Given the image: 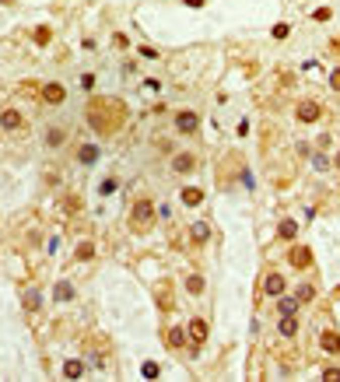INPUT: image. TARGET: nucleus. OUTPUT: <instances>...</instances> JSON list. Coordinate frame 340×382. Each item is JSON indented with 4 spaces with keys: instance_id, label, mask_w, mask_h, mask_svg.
Returning <instances> with one entry per match:
<instances>
[{
    "instance_id": "obj_5",
    "label": "nucleus",
    "mask_w": 340,
    "mask_h": 382,
    "mask_svg": "<svg viewBox=\"0 0 340 382\" xmlns=\"http://www.w3.org/2000/svg\"><path fill=\"white\" fill-rule=\"evenodd\" d=\"M288 260H291L295 270H305V267H312V249H309V245H295V249L288 252Z\"/></svg>"
},
{
    "instance_id": "obj_29",
    "label": "nucleus",
    "mask_w": 340,
    "mask_h": 382,
    "mask_svg": "<svg viewBox=\"0 0 340 382\" xmlns=\"http://www.w3.org/2000/svg\"><path fill=\"white\" fill-rule=\"evenodd\" d=\"M39 302H42L39 291H28V295H25V305H28V308H39Z\"/></svg>"
},
{
    "instance_id": "obj_27",
    "label": "nucleus",
    "mask_w": 340,
    "mask_h": 382,
    "mask_svg": "<svg viewBox=\"0 0 340 382\" xmlns=\"http://www.w3.org/2000/svg\"><path fill=\"white\" fill-rule=\"evenodd\" d=\"M288 35H291V25H288V21L273 25V39H288Z\"/></svg>"
},
{
    "instance_id": "obj_3",
    "label": "nucleus",
    "mask_w": 340,
    "mask_h": 382,
    "mask_svg": "<svg viewBox=\"0 0 340 382\" xmlns=\"http://www.w3.org/2000/svg\"><path fill=\"white\" fill-rule=\"evenodd\" d=\"M176 130H179V134H197V130H200V116L190 112V109L176 112Z\"/></svg>"
},
{
    "instance_id": "obj_13",
    "label": "nucleus",
    "mask_w": 340,
    "mask_h": 382,
    "mask_svg": "<svg viewBox=\"0 0 340 382\" xmlns=\"http://www.w3.org/2000/svg\"><path fill=\"white\" fill-rule=\"evenodd\" d=\"M186 340H190V337H186V330H179V326H172V330L165 333V344H168V347H183Z\"/></svg>"
},
{
    "instance_id": "obj_25",
    "label": "nucleus",
    "mask_w": 340,
    "mask_h": 382,
    "mask_svg": "<svg viewBox=\"0 0 340 382\" xmlns=\"http://www.w3.org/2000/svg\"><path fill=\"white\" fill-rule=\"evenodd\" d=\"M158 372H161V368H158L154 361H144V365H140V375H144V379H158Z\"/></svg>"
},
{
    "instance_id": "obj_26",
    "label": "nucleus",
    "mask_w": 340,
    "mask_h": 382,
    "mask_svg": "<svg viewBox=\"0 0 340 382\" xmlns=\"http://www.w3.org/2000/svg\"><path fill=\"white\" fill-rule=\"evenodd\" d=\"M49 39H53V32H49L46 25H42V28H35V46H46Z\"/></svg>"
},
{
    "instance_id": "obj_11",
    "label": "nucleus",
    "mask_w": 340,
    "mask_h": 382,
    "mask_svg": "<svg viewBox=\"0 0 340 382\" xmlns=\"http://www.w3.org/2000/svg\"><path fill=\"white\" fill-rule=\"evenodd\" d=\"M193 165H197L193 154H176V158H172V168H176V172H193Z\"/></svg>"
},
{
    "instance_id": "obj_22",
    "label": "nucleus",
    "mask_w": 340,
    "mask_h": 382,
    "mask_svg": "<svg viewBox=\"0 0 340 382\" xmlns=\"http://www.w3.org/2000/svg\"><path fill=\"white\" fill-rule=\"evenodd\" d=\"M64 141H67V134H64V130H56V126H53V130L46 134V144H49V148H60Z\"/></svg>"
},
{
    "instance_id": "obj_36",
    "label": "nucleus",
    "mask_w": 340,
    "mask_h": 382,
    "mask_svg": "<svg viewBox=\"0 0 340 382\" xmlns=\"http://www.w3.org/2000/svg\"><path fill=\"white\" fill-rule=\"evenodd\" d=\"M333 165H337V168H340V154H337V158H333Z\"/></svg>"
},
{
    "instance_id": "obj_7",
    "label": "nucleus",
    "mask_w": 340,
    "mask_h": 382,
    "mask_svg": "<svg viewBox=\"0 0 340 382\" xmlns=\"http://www.w3.org/2000/svg\"><path fill=\"white\" fill-rule=\"evenodd\" d=\"M263 291H267V295H273V298H280V295H284V277H280L277 270H270V274L263 277Z\"/></svg>"
},
{
    "instance_id": "obj_6",
    "label": "nucleus",
    "mask_w": 340,
    "mask_h": 382,
    "mask_svg": "<svg viewBox=\"0 0 340 382\" xmlns=\"http://www.w3.org/2000/svg\"><path fill=\"white\" fill-rule=\"evenodd\" d=\"M319 116H323L319 102H298V119H302V123H316Z\"/></svg>"
},
{
    "instance_id": "obj_32",
    "label": "nucleus",
    "mask_w": 340,
    "mask_h": 382,
    "mask_svg": "<svg viewBox=\"0 0 340 382\" xmlns=\"http://www.w3.org/2000/svg\"><path fill=\"white\" fill-rule=\"evenodd\" d=\"M81 88H84V91H91V88H95V77L84 74V77H81Z\"/></svg>"
},
{
    "instance_id": "obj_19",
    "label": "nucleus",
    "mask_w": 340,
    "mask_h": 382,
    "mask_svg": "<svg viewBox=\"0 0 340 382\" xmlns=\"http://www.w3.org/2000/svg\"><path fill=\"white\" fill-rule=\"evenodd\" d=\"M295 333H298L295 315H280V337H295Z\"/></svg>"
},
{
    "instance_id": "obj_9",
    "label": "nucleus",
    "mask_w": 340,
    "mask_h": 382,
    "mask_svg": "<svg viewBox=\"0 0 340 382\" xmlns=\"http://www.w3.org/2000/svg\"><path fill=\"white\" fill-rule=\"evenodd\" d=\"M319 347H323L326 354H340V333H337V330L319 333Z\"/></svg>"
},
{
    "instance_id": "obj_18",
    "label": "nucleus",
    "mask_w": 340,
    "mask_h": 382,
    "mask_svg": "<svg viewBox=\"0 0 340 382\" xmlns=\"http://www.w3.org/2000/svg\"><path fill=\"white\" fill-rule=\"evenodd\" d=\"M53 295H56V302H70V298H74V284H70V281H60Z\"/></svg>"
},
{
    "instance_id": "obj_8",
    "label": "nucleus",
    "mask_w": 340,
    "mask_h": 382,
    "mask_svg": "<svg viewBox=\"0 0 340 382\" xmlns=\"http://www.w3.org/2000/svg\"><path fill=\"white\" fill-rule=\"evenodd\" d=\"M186 337H190V344H193V347H204V340H207V323H204V319H193Z\"/></svg>"
},
{
    "instance_id": "obj_2",
    "label": "nucleus",
    "mask_w": 340,
    "mask_h": 382,
    "mask_svg": "<svg viewBox=\"0 0 340 382\" xmlns=\"http://www.w3.org/2000/svg\"><path fill=\"white\" fill-rule=\"evenodd\" d=\"M151 225H154V204L147 197H140L134 204V211H130V228L137 235H144V231H151Z\"/></svg>"
},
{
    "instance_id": "obj_30",
    "label": "nucleus",
    "mask_w": 340,
    "mask_h": 382,
    "mask_svg": "<svg viewBox=\"0 0 340 382\" xmlns=\"http://www.w3.org/2000/svg\"><path fill=\"white\" fill-rule=\"evenodd\" d=\"M140 56H144V60H158V49H151V46H140Z\"/></svg>"
},
{
    "instance_id": "obj_24",
    "label": "nucleus",
    "mask_w": 340,
    "mask_h": 382,
    "mask_svg": "<svg viewBox=\"0 0 340 382\" xmlns=\"http://www.w3.org/2000/svg\"><path fill=\"white\" fill-rule=\"evenodd\" d=\"M74 256H77V260H91V256H95V245H91V242H81Z\"/></svg>"
},
{
    "instance_id": "obj_10",
    "label": "nucleus",
    "mask_w": 340,
    "mask_h": 382,
    "mask_svg": "<svg viewBox=\"0 0 340 382\" xmlns=\"http://www.w3.org/2000/svg\"><path fill=\"white\" fill-rule=\"evenodd\" d=\"M0 126H4V130H21V126H25V116H21L18 109H4Z\"/></svg>"
},
{
    "instance_id": "obj_16",
    "label": "nucleus",
    "mask_w": 340,
    "mask_h": 382,
    "mask_svg": "<svg viewBox=\"0 0 340 382\" xmlns=\"http://www.w3.org/2000/svg\"><path fill=\"white\" fill-rule=\"evenodd\" d=\"M64 375H67V379H81V375H84V361L70 358L67 365H64Z\"/></svg>"
},
{
    "instance_id": "obj_21",
    "label": "nucleus",
    "mask_w": 340,
    "mask_h": 382,
    "mask_svg": "<svg viewBox=\"0 0 340 382\" xmlns=\"http://www.w3.org/2000/svg\"><path fill=\"white\" fill-rule=\"evenodd\" d=\"M295 298H298V305H302V302H312V298H316V288H312V284H298Z\"/></svg>"
},
{
    "instance_id": "obj_15",
    "label": "nucleus",
    "mask_w": 340,
    "mask_h": 382,
    "mask_svg": "<svg viewBox=\"0 0 340 382\" xmlns=\"http://www.w3.org/2000/svg\"><path fill=\"white\" fill-rule=\"evenodd\" d=\"M77 161H81V165H95V161H98V148H95V144H84V148L77 151Z\"/></svg>"
},
{
    "instance_id": "obj_33",
    "label": "nucleus",
    "mask_w": 340,
    "mask_h": 382,
    "mask_svg": "<svg viewBox=\"0 0 340 382\" xmlns=\"http://www.w3.org/2000/svg\"><path fill=\"white\" fill-rule=\"evenodd\" d=\"M316 21H330V7H319L316 11Z\"/></svg>"
},
{
    "instance_id": "obj_23",
    "label": "nucleus",
    "mask_w": 340,
    "mask_h": 382,
    "mask_svg": "<svg viewBox=\"0 0 340 382\" xmlns=\"http://www.w3.org/2000/svg\"><path fill=\"white\" fill-rule=\"evenodd\" d=\"M277 235H280V238H295V235H298V225H295V221H280Z\"/></svg>"
},
{
    "instance_id": "obj_28",
    "label": "nucleus",
    "mask_w": 340,
    "mask_h": 382,
    "mask_svg": "<svg viewBox=\"0 0 340 382\" xmlns=\"http://www.w3.org/2000/svg\"><path fill=\"white\" fill-rule=\"evenodd\" d=\"M326 165H330V161H326L323 154H312V168H316V172H326Z\"/></svg>"
},
{
    "instance_id": "obj_17",
    "label": "nucleus",
    "mask_w": 340,
    "mask_h": 382,
    "mask_svg": "<svg viewBox=\"0 0 340 382\" xmlns=\"http://www.w3.org/2000/svg\"><path fill=\"white\" fill-rule=\"evenodd\" d=\"M277 312H280V315H295V312H298V298H288V295H280Z\"/></svg>"
},
{
    "instance_id": "obj_14",
    "label": "nucleus",
    "mask_w": 340,
    "mask_h": 382,
    "mask_svg": "<svg viewBox=\"0 0 340 382\" xmlns=\"http://www.w3.org/2000/svg\"><path fill=\"white\" fill-rule=\"evenodd\" d=\"M190 235H193V242H207L210 238V225L207 221H193L190 225Z\"/></svg>"
},
{
    "instance_id": "obj_35",
    "label": "nucleus",
    "mask_w": 340,
    "mask_h": 382,
    "mask_svg": "<svg viewBox=\"0 0 340 382\" xmlns=\"http://www.w3.org/2000/svg\"><path fill=\"white\" fill-rule=\"evenodd\" d=\"M186 4H190V7H204V0H186Z\"/></svg>"
},
{
    "instance_id": "obj_34",
    "label": "nucleus",
    "mask_w": 340,
    "mask_h": 382,
    "mask_svg": "<svg viewBox=\"0 0 340 382\" xmlns=\"http://www.w3.org/2000/svg\"><path fill=\"white\" fill-rule=\"evenodd\" d=\"M330 88H337V91H340V67L333 71V74H330Z\"/></svg>"
},
{
    "instance_id": "obj_1",
    "label": "nucleus",
    "mask_w": 340,
    "mask_h": 382,
    "mask_svg": "<svg viewBox=\"0 0 340 382\" xmlns=\"http://www.w3.org/2000/svg\"><path fill=\"white\" fill-rule=\"evenodd\" d=\"M84 116H88V123H91L98 134L109 137V134H116V130L127 126V116H130V112H127V105H123L120 98H91Z\"/></svg>"
},
{
    "instance_id": "obj_20",
    "label": "nucleus",
    "mask_w": 340,
    "mask_h": 382,
    "mask_svg": "<svg viewBox=\"0 0 340 382\" xmlns=\"http://www.w3.org/2000/svg\"><path fill=\"white\" fill-rule=\"evenodd\" d=\"M186 291H190V295H204V277H200V274L186 277Z\"/></svg>"
},
{
    "instance_id": "obj_31",
    "label": "nucleus",
    "mask_w": 340,
    "mask_h": 382,
    "mask_svg": "<svg viewBox=\"0 0 340 382\" xmlns=\"http://www.w3.org/2000/svg\"><path fill=\"white\" fill-rule=\"evenodd\" d=\"M323 379H326V382H340V368H326Z\"/></svg>"
},
{
    "instance_id": "obj_4",
    "label": "nucleus",
    "mask_w": 340,
    "mask_h": 382,
    "mask_svg": "<svg viewBox=\"0 0 340 382\" xmlns=\"http://www.w3.org/2000/svg\"><path fill=\"white\" fill-rule=\"evenodd\" d=\"M64 98H67V88H64V84H56V81L42 84V102H46V105H60Z\"/></svg>"
},
{
    "instance_id": "obj_12",
    "label": "nucleus",
    "mask_w": 340,
    "mask_h": 382,
    "mask_svg": "<svg viewBox=\"0 0 340 382\" xmlns=\"http://www.w3.org/2000/svg\"><path fill=\"white\" fill-rule=\"evenodd\" d=\"M200 200H204V189H200V186H186V189H183V204H186V207H197Z\"/></svg>"
}]
</instances>
